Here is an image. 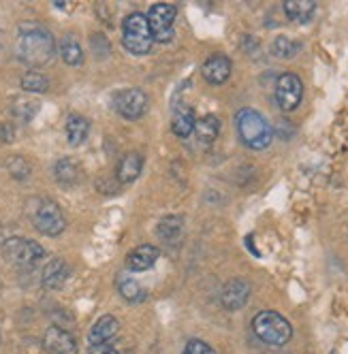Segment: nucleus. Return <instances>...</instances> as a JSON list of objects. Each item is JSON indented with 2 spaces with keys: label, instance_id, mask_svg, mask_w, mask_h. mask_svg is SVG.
<instances>
[{
  "label": "nucleus",
  "instance_id": "f257e3e1",
  "mask_svg": "<svg viewBox=\"0 0 348 354\" xmlns=\"http://www.w3.org/2000/svg\"><path fill=\"white\" fill-rule=\"evenodd\" d=\"M15 54L24 64H28V66L47 64L56 54V43H54L52 32L37 26V24L21 26L17 43H15Z\"/></svg>",
  "mask_w": 348,
  "mask_h": 354
},
{
  "label": "nucleus",
  "instance_id": "f03ea898",
  "mask_svg": "<svg viewBox=\"0 0 348 354\" xmlns=\"http://www.w3.org/2000/svg\"><path fill=\"white\" fill-rule=\"evenodd\" d=\"M235 129L241 143L250 149H265L273 139L271 124L257 109H239L235 115Z\"/></svg>",
  "mask_w": 348,
  "mask_h": 354
},
{
  "label": "nucleus",
  "instance_id": "7ed1b4c3",
  "mask_svg": "<svg viewBox=\"0 0 348 354\" xmlns=\"http://www.w3.org/2000/svg\"><path fill=\"white\" fill-rule=\"evenodd\" d=\"M253 331L263 344L273 346V348H280V346L289 344V339L293 337L291 322L284 316H280L278 312H269V310L255 316Z\"/></svg>",
  "mask_w": 348,
  "mask_h": 354
},
{
  "label": "nucleus",
  "instance_id": "20e7f679",
  "mask_svg": "<svg viewBox=\"0 0 348 354\" xmlns=\"http://www.w3.org/2000/svg\"><path fill=\"white\" fill-rule=\"evenodd\" d=\"M122 43L135 56H145L154 45V37L147 24V15L131 13L122 21Z\"/></svg>",
  "mask_w": 348,
  "mask_h": 354
},
{
  "label": "nucleus",
  "instance_id": "39448f33",
  "mask_svg": "<svg viewBox=\"0 0 348 354\" xmlns=\"http://www.w3.org/2000/svg\"><path fill=\"white\" fill-rule=\"evenodd\" d=\"M3 257L19 267H33L39 263V259L45 257V250L33 241V239H21V237H11L3 245Z\"/></svg>",
  "mask_w": 348,
  "mask_h": 354
},
{
  "label": "nucleus",
  "instance_id": "423d86ee",
  "mask_svg": "<svg viewBox=\"0 0 348 354\" xmlns=\"http://www.w3.org/2000/svg\"><path fill=\"white\" fill-rule=\"evenodd\" d=\"M178 9L173 5H154L147 13V24H150V30L154 41L158 43H169L173 37V21H176Z\"/></svg>",
  "mask_w": 348,
  "mask_h": 354
},
{
  "label": "nucleus",
  "instance_id": "0eeeda50",
  "mask_svg": "<svg viewBox=\"0 0 348 354\" xmlns=\"http://www.w3.org/2000/svg\"><path fill=\"white\" fill-rule=\"evenodd\" d=\"M113 107L122 118L137 120L147 109V96L139 88H124L113 94Z\"/></svg>",
  "mask_w": 348,
  "mask_h": 354
},
{
  "label": "nucleus",
  "instance_id": "6e6552de",
  "mask_svg": "<svg viewBox=\"0 0 348 354\" xmlns=\"http://www.w3.org/2000/svg\"><path fill=\"white\" fill-rule=\"evenodd\" d=\"M304 84L293 73H284L276 82V103L282 111H293L302 103Z\"/></svg>",
  "mask_w": 348,
  "mask_h": 354
},
{
  "label": "nucleus",
  "instance_id": "1a4fd4ad",
  "mask_svg": "<svg viewBox=\"0 0 348 354\" xmlns=\"http://www.w3.org/2000/svg\"><path fill=\"white\" fill-rule=\"evenodd\" d=\"M35 226L43 235L56 237L64 231V216L54 201H43L35 212Z\"/></svg>",
  "mask_w": 348,
  "mask_h": 354
},
{
  "label": "nucleus",
  "instance_id": "9d476101",
  "mask_svg": "<svg viewBox=\"0 0 348 354\" xmlns=\"http://www.w3.org/2000/svg\"><path fill=\"white\" fill-rule=\"evenodd\" d=\"M47 354H77V342L60 326H49L43 337Z\"/></svg>",
  "mask_w": 348,
  "mask_h": 354
},
{
  "label": "nucleus",
  "instance_id": "9b49d317",
  "mask_svg": "<svg viewBox=\"0 0 348 354\" xmlns=\"http://www.w3.org/2000/svg\"><path fill=\"white\" fill-rule=\"evenodd\" d=\"M201 75L205 77V82H210L214 86L225 84L229 80V75H231V60L227 56H222V54H214L203 62Z\"/></svg>",
  "mask_w": 348,
  "mask_h": 354
},
{
  "label": "nucleus",
  "instance_id": "f8f14e48",
  "mask_svg": "<svg viewBox=\"0 0 348 354\" xmlns=\"http://www.w3.org/2000/svg\"><path fill=\"white\" fill-rule=\"evenodd\" d=\"M248 297H250V284L244 280H231V282H227L225 288H222L220 301L227 310L235 312L246 306Z\"/></svg>",
  "mask_w": 348,
  "mask_h": 354
},
{
  "label": "nucleus",
  "instance_id": "ddd939ff",
  "mask_svg": "<svg viewBox=\"0 0 348 354\" xmlns=\"http://www.w3.org/2000/svg\"><path fill=\"white\" fill-rule=\"evenodd\" d=\"M158 257H161L158 248L152 243H145V245H139L131 252V254L127 257V265L131 271H145L158 261Z\"/></svg>",
  "mask_w": 348,
  "mask_h": 354
},
{
  "label": "nucleus",
  "instance_id": "4468645a",
  "mask_svg": "<svg viewBox=\"0 0 348 354\" xmlns=\"http://www.w3.org/2000/svg\"><path fill=\"white\" fill-rule=\"evenodd\" d=\"M118 320L113 316H103L94 322V326L90 328L88 333V342L90 346H96V344H105V342H111L116 335H118Z\"/></svg>",
  "mask_w": 348,
  "mask_h": 354
},
{
  "label": "nucleus",
  "instance_id": "2eb2a0df",
  "mask_svg": "<svg viewBox=\"0 0 348 354\" xmlns=\"http://www.w3.org/2000/svg\"><path fill=\"white\" fill-rule=\"evenodd\" d=\"M141 169H143V156L141 154H137V151H131V154H127L122 160H120V165H118V182L120 184H131V182H135L137 177H139V173H141Z\"/></svg>",
  "mask_w": 348,
  "mask_h": 354
},
{
  "label": "nucleus",
  "instance_id": "dca6fc26",
  "mask_svg": "<svg viewBox=\"0 0 348 354\" xmlns=\"http://www.w3.org/2000/svg\"><path fill=\"white\" fill-rule=\"evenodd\" d=\"M218 133H220V120L216 115H205L201 120H196V124H194V139L203 147L212 145L216 141Z\"/></svg>",
  "mask_w": 348,
  "mask_h": 354
},
{
  "label": "nucleus",
  "instance_id": "f3484780",
  "mask_svg": "<svg viewBox=\"0 0 348 354\" xmlns=\"http://www.w3.org/2000/svg\"><path fill=\"white\" fill-rule=\"evenodd\" d=\"M68 273H71V269H68V265H66L62 259L49 261V263L45 265V269H43V284H45L47 288L56 290V288H60V286L66 282Z\"/></svg>",
  "mask_w": 348,
  "mask_h": 354
},
{
  "label": "nucleus",
  "instance_id": "a211bd4d",
  "mask_svg": "<svg viewBox=\"0 0 348 354\" xmlns=\"http://www.w3.org/2000/svg\"><path fill=\"white\" fill-rule=\"evenodd\" d=\"M194 124H196L194 111L190 107H180V109H176V113H173L171 131L176 133L180 139H186L194 133Z\"/></svg>",
  "mask_w": 348,
  "mask_h": 354
},
{
  "label": "nucleus",
  "instance_id": "6ab92c4d",
  "mask_svg": "<svg viewBox=\"0 0 348 354\" xmlns=\"http://www.w3.org/2000/svg\"><path fill=\"white\" fill-rule=\"evenodd\" d=\"M90 133V122L84 115L73 113L66 120V139L71 145H82Z\"/></svg>",
  "mask_w": 348,
  "mask_h": 354
},
{
  "label": "nucleus",
  "instance_id": "aec40b11",
  "mask_svg": "<svg viewBox=\"0 0 348 354\" xmlns=\"http://www.w3.org/2000/svg\"><path fill=\"white\" fill-rule=\"evenodd\" d=\"M118 290H120V295H122L124 299L131 301V303H141V301L147 299V290H145L137 280H133V277H124V275H120V277H118Z\"/></svg>",
  "mask_w": 348,
  "mask_h": 354
},
{
  "label": "nucleus",
  "instance_id": "412c9836",
  "mask_svg": "<svg viewBox=\"0 0 348 354\" xmlns=\"http://www.w3.org/2000/svg\"><path fill=\"white\" fill-rule=\"evenodd\" d=\"M314 11L316 3H312V0H286L284 3V13L295 21H308Z\"/></svg>",
  "mask_w": 348,
  "mask_h": 354
},
{
  "label": "nucleus",
  "instance_id": "4be33fe9",
  "mask_svg": "<svg viewBox=\"0 0 348 354\" xmlns=\"http://www.w3.org/2000/svg\"><path fill=\"white\" fill-rule=\"evenodd\" d=\"M182 218L180 216H167L161 220L158 224V237L169 241V243H176L182 235Z\"/></svg>",
  "mask_w": 348,
  "mask_h": 354
},
{
  "label": "nucleus",
  "instance_id": "5701e85b",
  "mask_svg": "<svg viewBox=\"0 0 348 354\" xmlns=\"http://www.w3.org/2000/svg\"><path fill=\"white\" fill-rule=\"evenodd\" d=\"M60 56H62V60L66 62V64H71V66H77V64H82L84 62V52H82V47H80V43L73 39L71 35H66L64 39H62V43H60Z\"/></svg>",
  "mask_w": 348,
  "mask_h": 354
},
{
  "label": "nucleus",
  "instance_id": "b1692460",
  "mask_svg": "<svg viewBox=\"0 0 348 354\" xmlns=\"http://www.w3.org/2000/svg\"><path fill=\"white\" fill-rule=\"evenodd\" d=\"M300 47H302L300 43L289 37H278L271 43V54L276 58H293L297 52H300Z\"/></svg>",
  "mask_w": 348,
  "mask_h": 354
},
{
  "label": "nucleus",
  "instance_id": "393cba45",
  "mask_svg": "<svg viewBox=\"0 0 348 354\" xmlns=\"http://www.w3.org/2000/svg\"><path fill=\"white\" fill-rule=\"evenodd\" d=\"M56 177L62 184H75L80 180V169L73 160H60L56 165Z\"/></svg>",
  "mask_w": 348,
  "mask_h": 354
},
{
  "label": "nucleus",
  "instance_id": "a878e982",
  "mask_svg": "<svg viewBox=\"0 0 348 354\" xmlns=\"http://www.w3.org/2000/svg\"><path fill=\"white\" fill-rule=\"evenodd\" d=\"M21 88L26 92H45L49 88V82H47L45 75H41L37 71H28L21 77Z\"/></svg>",
  "mask_w": 348,
  "mask_h": 354
},
{
  "label": "nucleus",
  "instance_id": "bb28decb",
  "mask_svg": "<svg viewBox=\"0 0 348 354\" xmlns=\"http://www.w3.org/2000/svg\"><path fill=\"white\" fill-rule=\"evenodd\" d=\"M184 354H216V350L201 339H190L184 348Z\"/></svg>",
  "mask_w": 348,
  "mask_h": 354
},
{
  "label": "nucleus",
  "instance_id": "cd10ccee",
  "mask_svg": "<svg viewBox=\"0 0 348 354\" xmlns=\"http://www.w3.org/2000/svg\"><path fill=\"white\" fill-rule=\"evenodd\" d=\"M90 354H120V348L111 342H105V344L90 346Z\"/></svg>",
  "mask_w": 348,
  "mask_h": 354
}]
</instances>
